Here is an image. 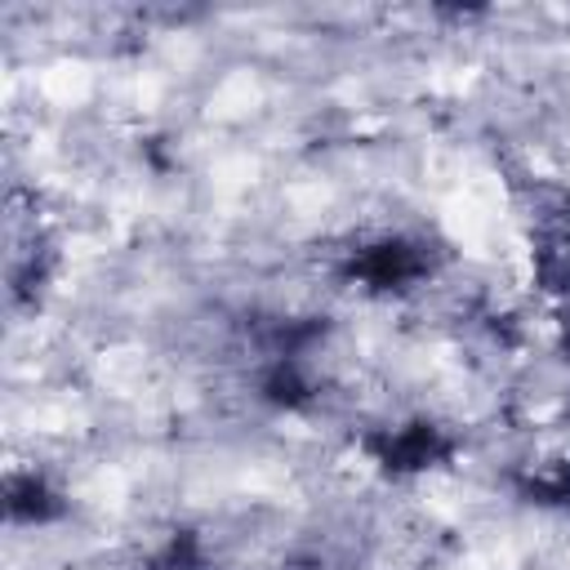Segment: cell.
<instances>
[{"label":"cell","instance_id":"obj_1","mask_svg":"<svg viewBox=\"0 0 570 570\" xmlns=\"http://www.w3.org/2000/svg\"><path fill=\"white\" fill-rule=\"evenodd\" d=\"M414 267V258H410V249H401V245H383V249H374V258L365 263V272L374 276V281H396V276H405Z\"/></svg>","mask_w":570,"mask_h":570}]
</instances>
